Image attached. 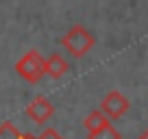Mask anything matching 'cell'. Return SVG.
Returning <instances> with one entry per match:
<instances>
[{
  "instance_id": "6da1fadb",
  "label": "cell",
  "mask_w": 148,
  "mask_h": 139,
  "mask_svg": "<svg viewBox=\"0 0 148 139\" xmlns=\"http://www.w3.org/2000/svg\"><path fill=\"white\" fill-rule=\"evenodd\" d=\"M94 44H96V37H94L83 24H74L63 37H61V46H63L72 57H76V59L83 57V55H87V52L94 48Z\"/></svg>"
},
{
  "instance_id": "7a4b0ae2",
  "label": "cell",
  "mask_w": 148,
  "mask_h": 139,
  "mask_svg": "<svg viewBox=\"0 0 148 139\" xmlns=\"http://www.w3.org/2000/svg\"><path fill=\"white\" fill-rule=\"evenodd\" d=\"M15 72L28 83H39L42 76L46 74V59L39 55V50H28L15 63Z\"/></svg>"
},
{
  "instance_id": "3957f363",
  "label": "cell",
  "mask_w": 148,
  "mask_h": 139,
  "mask_svg": "<svg viewBox=\"0 0 148 139\" xmlns=\"http://www.w3.org/2000/svg\"><path fill=\"white\" fill-rule=\"evenodd\" d=\"M100 111L107 115V120H118L129 111V98L118 89H111L100 102Z\"/></svg>"
},
{
  "instance_id": "277c9868",
  "label": "cell",
  "mask_w": 148,
  "mask_h": 139,
  "mask_svg": "<svg viewBox=\"0 0 148 139\" xmlns=\"http://www.w3.org/2000/svg\"><path fill=\"white\" fill-rule=\"evenodd\" d=\"M52 113H55V104H52L46 96H35L26 104V115L31 117L35 124H44V122H48L52 117Z\"/></svg>"
},
{
  "instance_id": "5b68a950",
  "label": "cell",
  "mask_w": 148,
  "mask_h": 139,
  "mask_svg": "<svg viewBox=\"0 0 148 139\" xmlns=\"http://www.w3.org/2000/svg\"><path fill=\"white\" fill-rule=\"evenodd\" d=\"M68 70H70L68 61H65V57H61L59 52H52L46 59V74L52 76V78H61Z\"/></svg>"
},
{
  "instance_id": "8992f818",
  "label": "cell",
  "mask_w": 148,
  "mask_h": 139,
  "mask_svg": "<svg viewBox=\"0 0 148 139\" xmlns=\"http://www.w3.org/2000/svg\"><path fill=\"white\" fill-rule=\"evenodd\" d=\"M109 124V120H107V115L100 111V109H96V111L87 113V117L83 120V126L87 128V135L89 133H96V130H100L102 126Z\"/></svg>"
},
{
  "instance_id": "52a82bcc",
  "label": "cell",
  "mask_w": 148,
  "mask_h": 139,
  "mask_svg": "<svg viewBox=\"0 0 148 139\" xmlns=\"http://www.w3.org/2000/svg\"><path fill=\"white\" fill-rule=\"evenodd\" d=\"M87 139H122V135L118 133V128L109 122V124L102 126L100 130H96V133H89Z\"/></svg>"
},
{
  "instance_id": "ba28073f",
  "label": "cell",
  "mask_w": 148,
  "mask_h": 139,
  "mask_svg": "<svg viewBox=\"0 0 148 139\" xmlns=\"http://www.w3.org/2000/svg\"><path fill=\"white\" fill-rule=\"evenodd\" d=\"M0 139H24V135L20 133V128L13 122H2L0 124Z\"/></svg>"
},
{
  "instance_id": "9c48e42d",
  "label": "cell",
  "mask_w": 148,
  "mask_h": 139,
  "mask_svg": "<svg viewBox=\"0 0 148 139\" xmlns=\"http://www.w3.org/2000/svg\"><path fill=\"white\" fill-rule=\"evenodd\" d=\"M24 139H63V137H61L55 128H46V130H42V135H37V137H33V135H24Z\"/></svg>"
},
{
  "instance_id": "30bf717a",
  "label": "cell",
  "mask_w": 148,
  "mask_h": 139,
  "mask_svg": "<svg viewBox=\"0 0 148 139\" xmlns=\"http://www.w3.org/2000/svg\"><path fill=\"white\" fill-rule=\"evenodd\" d=\"M137 139H148V128H146V130H144V133H142V135H139V137H137Z\"/></svg>"
}]
</instances>
